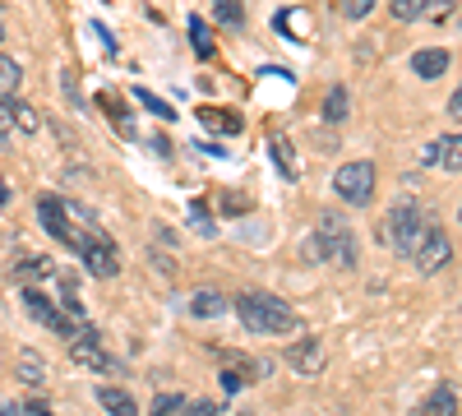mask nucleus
I'll use <instances>...</instances> for the list:
<instances>
[{
    "label": "nucleus",
    "instance_id": "38",
    "mask_svg": "<svg viewBox=\"0 0 462 416\" xmlns=\"http://www.w3.org/2000/svg\"><path fill=\"white\" fill-rule=\"evenodd\" d=\"M19 411H32V416H42V411H47V402H42V398H28V402H23Z\"/></svg>",
    "mask_w": 462,
    "mask_h": 416
},
{
    "label": "nucleus",
    "instance_id": "34",
    "mask_svg": "<svg viewBox=\"0 0 462 416\" xmlns=\"http://www.w3.org/2000/svg\"><path fill=\"white\" fill-rule=\"evenodd\" d=\"M217 380H222V393H236V389H241V374H236V370H222Z\"/></svg>",
    "mask_w": 462,
    "mask_h": 416
},
{
    "label": "nucleus",
    "instance_id": "23",
    "mask_svg": "<svg viewBox=\"0 0 462 416\" xmlns=\"http://www.w3.org/2000/svg\"><path fill=\"white\" fill-rule=\"evenodd\" d=\"M273 162H278V171H282L287 180H300V167H296V158H291V148H287L282 134L273 139Z\"/></svg>",
    "mask_w": 462,
    "mask_h": 416
},
{
    "label": "nucleus",
    "instance_id": "20",
    "mask_svg": "<svg viewBox=\"0 0 462 416\" xmlns=\"http://www.w3.org/2000/svg\"><path fill=\"white\" fill-rule=\"evenodd\" d=\"M10 121H14V134H37V130H42V116H37L32 106H23V102L10 106Z\"/></svg>",
    "mask_w": 462,
    "mask_h": 416
},
{
    "label": "nucleus",
    "instance_id": "9",
    "mask_svg": "<svg viewBox=\"0 0 462 416\" xmlns=\"http://www.w3.org/2000/svg\"><path fill=\"white\" fill-rule=\"evenodd\" d=\"M23 310H28L37 324H42V328L60 333V337H69V328H74V319H69V315H60V310H56V306H51V300H47L42 291H37V287H28V291H23Z\"/></svg>",
    "mask_w": 462,
    "mask_h": 416
},
{
    "label": "nucleus",
    "instance_id": "26",
    "mask_svg": "<svg viewBox=\"0 0 462 416\" xmlns=\"http://www.w3.org/2000/svg\"><path fill=\"white\" fill-rule=\"evenodd\" d=\"M217 5V19L226 23V28H245V10H241V0H213Z\"/></svg>",
    "mask_w": 462,
    "mask_h": 416
},
{
    "label": "nucleus",
    "instance_id": "24",
    "mask_svg": "<svg viewBox=\"0 0 462 416\" xmlns=\"http://www.w3.org/2000/svg\"><path fill=\"white\" fill-rule=\"evenodd\" d=\"M23 84V69H19V60H10L5 51H0V93H14Z\"/></svg>",
    "mask_w": 462,
    "mask_h": 416
},
{
    "label": "nucleus",
    "instance_id": "10",
    "mask_svg": "<svg viewBox=\"0 0 462 416\" xmlns=\"http://www.w3.org/2000/svg\"><path fill=\"white\" fill-rule=\"evenodd\" d=\"M97 343H102V337H74V343H69L74 365H88V370H102V374H121V365H116Z\"/></svg>",
    "mask_w": 462,
    "mask_h": 416
},
{
    "label": "nucleus",
    "instance_id": "1",
    "mask_svg": "<svg viewBox=\"0 0 462 416\" xmlns=\"http://www.w3.org/2000/svg\"><path fill=\"white\" fill-rule=\"evenodd\" d=\"M236 315L250 333H291L296 328V310L287 300L268 296V291H245L236 296Z\"/></svg>",
    "mask_w": 462,
    "mask_h": 416
},
{
    "label": "nucleus",
    "instance_id": "36",
    "mask_svg": "<svg viewBox=\"0 0 462 416\" xmlns=\"http://www.w3.org/2000/svg\"><path fill=\"white\" fill-rule=\"evenodd\" d=\"M185 411H195V416H217L222 407H217V402H189Z\"/></svg>",
    "mask_w": 462,
    "mask_h": 416
},
{
    "label": "nucleus",
    "instance_id": "14",
    "mask_svg": "<svg viewBox=\"0 0 462 416\" xmlns=\"http://www.w3.org/2000/svg\"><path fill=\"white\" fill-rule=\"evenodd\" d=\"M97 106L106 111V121L116 125V134H121V139H134V134H139V130H134V121H130V111H125V102L116 97V93H102V97H97Z\"/></svg>",
    "mask_w": 462,
    "mask_h": 416
},
{
    "label": "nucleus",
    "instance_id": "28",
    "mask_svg": "<svg viewBox=\"0 0 462 416\" xmlns=\"http://www.w3.org/2000/svg\"><path fill=\"white\" fill-rule=\"evenodd\" d=\"M189 222H195V232H199V236H213V232H217L213 217H208V204H204V199L189 204Z\"/></svg>",
    "mask_w": 462,
    "mask_h": 416
},
{
    "label": "nucleus",
    "instance_id": "18",
    "mask_svg": "<svg viewBox=\"0 0 462 416\" xmlns=\"http://www.w3.org/2000/svg\"><path fill=\"white\" fill-rule=\"evenodd\" d=\"M189 315H195V319H217L222 310H226V300L217 296V291H195V296H189V306H185Z\"/></svg>",
    "mask_w": 462,
    "mask_h": 416
},
{
    "label": "nucleus",
    "instance_id": "37",
    "mask_svg": "<svg viewBox=\"0 0 462 416\" xmlns=\"http://www.w3.org/2000/svg\"><path fill=\"white\" fill-rule=\"evenodd\" d=\"M93 32H97L102 42H106V51H116V37H111V28H106V23H93Z\"/></svg>",
    "mask_w": 462,
    "mask_h": 416
},
{
    "label": "nucleus",
    "instance_id": "27",
    "mask_svg": "<svg viewBox=\"0 0 462 416\" xmlns=\"http://www.w3.org/2000/svg\"><path fill=\"white\" fill-rule=\"evenodd\" d=\"M134 97L152 111V116H162V121H176V111H171V102H162V97H152L148 88H134Z\"/></svg>",
    "mask_w": 462,
    "mask_h": 416
},
{
    "label": "nucleus",
    "instance_id": "6",
    "mask_svg": "<svg viewBox=\"0 0 462 416\" xmlns=\"http://www.w3.org/2000/svg\"><path fill=\"white\" fill-rule=\"evenodd\" d=\"M420 273H439L444 263L453 259V245H448V236H444V226H435V222H426V232H420V241L411 245V254H407Z\"/></svg>",
    "mask_w": 462,
    "mask_h": 416
},
{
    "label": "nucleus",
    "instance_id": "4",
    "mask_svg": "<svg viewBox=\"0 0 462 416\" xmlns=\"http://www.w3.org/2000/svg\"><path fill=\"white\" fill-rule=\"evenodd\" d=\"M37 222H42L47 226V232L60 241V245H79L88 232H93V226H74V208L65 204V199H56V195H47V199H37Z\"/></svg>",
    "mask_w": 462,
    "mask_h": 416
},
{
    "label": "nucleus",
    "instance_id": "8",
    "mask_svg": "<svg viewBox=\"0 0 462 416\" xmlns=\"http://www.w3.org/2000/svg\"><path fill=\"white\" fill-rule=\"evenodd\" d=\"M287 365H291L296 374H305V380L324 374V365H328V347H324V337H296V343L287 347Z\"/></svg>",
    "mask_w": 462,
    "mask_h": 416
},
{
    "label": "nucleus",
    "instance_id": "16",
    "mask_svg": "<svg viewBox=\"0 0 462 416\" xmlns=\"http://www.w3.org/2000/svg\"><path fill=\"white\" fill-rule=\"evenodd\" d=\"M199 121H204L208 130H222V134H241V130H245V121L236 116V111H222V106H204Z\"/></svg>",
    "mask_w": 462,
    "mask_h": 416
},
{
    "label": "nucleus",
    "instance_id": "11",
    "mask_svg": "<svg viewBox=\"0 0 462 416\" xmlns=\"http://www.w3.org/2000/svg\"><path fill=\"white\" fill-rule=\"evenodd\" d=\"M426 167H444V171H457L462 167V139H457V130H448L444 139H435L426 148Z\"/></svg>",
    "mask_w": 462,
    "mask_h": 416
},
{
    "label": "nucleus",
    "instance_id": "35",
    "mask_svg": "<svg viewBox=\"0 0 462 416\" xmlns=\"http://www.w3.org/2000/svg\"><path fill=\"white\" fill-rule=\"evenodd\" d=\"M10 106H14V102H5V97H0V134H14V121H10Z\"/></svg>",
    "mask_w": 462,
    "mask_h": 416
},
{
    "label": "nucleus",
    "instance_id": "29",
    "mask_svg": "<svg viewBox=\"0 0 462 416\" xmlns=\"http://www.w3.org/2000/svg\"><path fill=\"white\" fill-rule=\"evenodd\" d=\"M426 5H430V0H393V19H420V14H426Z\"/></svg>",
    "mask_w": 462,
    "mask_h": 416
},
{
    "label": "nucleus",
    "instance_id": "15",
    "mask_svg": "<svg viewBox=\"0 0 462 416\" xmlns=\"http://www.w3.org/2000/svg\"><path fill=\"white\" fill-rule=\"evenodd\" d=\"M42 282V278H56V259H47V254H37V259H19L14 263V282Z\"/></svg>",
    "mask_w": 462,
    "mask_h": 416
},
{
    "label": "nucleus",
    "instance_id": "32",
    "mask_svg": "<svg viewBox=\"0 0 462 416\" xmlns=\"http://www.w3.org/2000/svg\"><path fill=\"white\" fill-rule=\"evenodd\" d=\"M60 79H65V97L74 102V111H79V106H84V93H79V79H74V74H60Z\"/></svg>",
    "mask_w": 462,
    "mask_h": 416
},
{
    "label": "nucleus",
    "instance_id": "13",
    "mask_svg": "<svg viewBox=\"0 0 462 416\" xmlns=\"http://www.w3.org/2000/svg\"><path fill=\"white\" fill-rule=\"evenodd\" d=\"M222 365H226V370H236V374H241V384H245V380H263V374L273 370V361L245 356V352H222Z\"/></svg>",
    "mask_w": 462,
    "mask_h": 416
},
{
    "label": "nucleus",
    "instance_id": "22",
    "mask_svg": "<svg viewBox=\"0 0 462 416\" xmlns=\"http://www.w3.org/2000/svg\"><path fill=\"white\" fill-rule=\"evenodd\" d=\"M420 411H457V389L453 384H439L426 402H420Z\"/></svg>",
    "mask_w": 462,
    "mask_h": 416
},
{
    "label": "nucleus",
    "instance_id": "31",
    "mask_svg": "<svg viewBox=\"0 0 462 416\" xmlns=\"http://www.w3.org/2000/svg\"><path fill=\"white\" fill-rule=\"evenodd\" d=\"M152 411H158V416L185 411V398H180V393H162V398H152Z\"/></svg>",
    "mask_w": 462,
    "mask_h": 416
},
{
    "label": "nucleus",
    "instance_id": "3",
    "mask_svg": "<svg viewBox=\"0 0 462 416\" xmlns=\"http://www.w3.org/2000/svg\"><path fill=\"white\" fill-rule=\"evenodd\" d=\"M420 232H426V217H420V204L416 199H398L389 208V217L379 222V236L389 241L398 254H411V245L420 241Z\"/></svg>",
    "mask_w": 462,
    "mask_h": 416
},
{
    "label": "nucleus",
    "instance_id": "25",
    "mask_svg": "<svg viewBox=\"0 0 462 416\" xmlns=\"http://www.w3.org/2000/svg\"><path fill=\"white\" fill-rule=\"evenodd\" d=\"M324 121H328V125L346 121V88H333V93L324 97Z\"/></svg>",
    "mask_w": 462,
    "mask_h": 416
},
{
    "label": "nucleus",
    "instance_id": "39",
    "mask_svg": "<svg viewBox=\"0 0 462 416\" xmlns=\"http://www.w3.org/2000/svg\"><path fill=\"white\" fill-rule=\"evenodd\" d=\"M10 204V185H5V176H0V208Z\"/></svg>",
    "mask_w": 462,
    "mask_h": 416
},
{
    "label": "nucleus",
    "instance_id": "7",
    "mask_svg": "<svg viewBox=\"0 0 462 416\" xmlns=\"http://www.w3.org/2000/svg\"><path fill=\"white\" fill-rule=\"evenodd\" d=\"M74 254L88 263L93 278H116V273H121V254H116V245L97 232V226H93V232H88L79 245H74Z\"/></svg>",
    "mask_w": 462,
    "mask_h": 416
},
{
    "label": "nucleus",
    "instance_id": "2",
    "mask_svg": "<svg viewBox=\"0 0 462 416\" xmlns=\"http://www.w3.org/2000/svg\"><path fill=\"white\" fill-rule=\"evenodd\" d=\"M305 259L310 263H337V269H352L356 263V236L342 217H319L310 245H305Z\"/></svg>",
    "mask_w": 462,
    "mask_h": 416
},
{
    "label": "nucleus",
    "instance_id": "17",
    "mask_svg": "<svg viewBox=\"0 0 462 416\" xmlns=\"http://www.w3.org/2000/svg\"><path fill=\"white\" fill-rule=\"evenodd\" d=\"M97 402H102L106 411H116V416H134V411H139V402H134L125 389H116V384H102V389H97Z\"/></svg>",
    "mask_w": 462,
    "mask_h": 416
},
{
    "label": "nucleus",
    "instance_id": "5",
    "mask_svg": "<svg viewBox=\"0 0 462 416\" xmlns=\"http://www.w3.org/2000/svg\"><path fill=\"white\" fill-rule=\"evenodd\" d=\"M333 195L352 208H365L374 199V167L370 162H346L333 171Z\"/></svg>",
    "mask_w": 462,
    "mask_h": 416
},
{
    "label": "nucleus",
    "instance_id": "33",
    "mask_svg": "<svg viewBox=\"0 0 462 416\" xmlns=\"http://www.w3.org/2000/svg\"><path fill=\"white\" fill-rule=\"evenodd\" d=\"M245 208H250L245 195H222V213H245Z\"/></svg>",
    "mask_w": 462,
    "mask_h": 416
},
{
    "label": "nucleus",
    "instance_id": "30",
    "mask_svg": "<svg viewBox=\"0 0 462 416\" xmlns=\"http://www.w3.org/2000/svg\"><path fill=\"white\" fill-rule=\"evenodd\" d=\"M374 10V0H337V14L342 19H365Z\"/></svg>",
    "mask_w": 462,
    "mask_h": 416
},
{
    "label": "nucleus",
    "instance_id": "21",
    "mask_svg": "<svg viewBox=\"0 0 462 416\" xmlns=\"http://www.w3.org/2000/svg\"><path fill=\"white\" fill-rule=\"evenodd\" d=\"M19 380H23V384H42V380H47V361L32 356V352H23V356H19Z\"/></svg>",
    "mask_w": 462,
    "mask_h": 416
},
{
    "label": "nucleus",
    "instance_id": "12",
    "mask_svg": "<svg viewBox=\"0 0 462 416\" xmlns=\"http://www.w3.org/2000/svg\"><path fill=\"white\" fill-rule=\"evenodd\" d=\"M448 65H453V56L444 47H426V51L411 56V74H416V79H444Z\"/></svg>",
    "mask_w": 462,
    "mask_h": 416
},
{
    "label": "nucleus",
    "instance_id": "19",
    "mask_svg": "<svg viewBox=\"0 0 462 416\" xmlns=\"http://www.w3.org/2000/svg\"><path fill=\"white\" fill-rule=\"evenodd\" d=\"M189 42H195V56L199 60H213V32L199 14H189Z\"/></svg>",
    "mask_w": 462,
    "mask_h": 416
}]
</instances>
